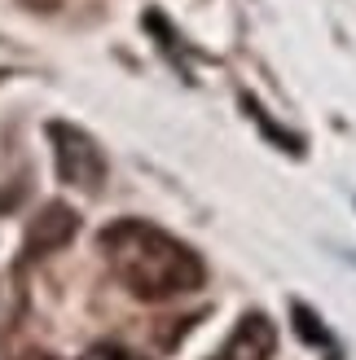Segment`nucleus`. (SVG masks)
Masks as SVG:
<instances>
[{
    "label": "nucleus",
    "mask_w": 356,
    "mask_h": 360,
    "mask_svg": "<svg viewBox=\"0 0 356 360\" xmlns=\"http://www.w3.org/2000/svg\"><path fill=\"white\" fill-rule=\"evenodd\" d=\"M277 352V330L264 312H246L238 321V330L229 334V343L211 356V360H273Z\"/></svg>",
    "instance_id": "3"
},
{
    "label": "nucleus",
    "mask_w": 356,
    "mask_h": 360,
    "mask_svg": "<svg viewBox=\"0 0 356 360\" xmlns=\"http://www.w3.org/2000/svg\"><path fill=\"white\" fill-rule=\"evenodd\" d=\"M75 360H150V356H141L132 347H119V343H93L88 352H80Z\"/></svg>",
    "instance_id": "5"
},
{
    "label": "nucleus",
    "mask_w": 356,
    "mask_h": 360,
    "mask_svg": "<svg viewBox=\"0 0 356 360\" xmlns=\"http://www.w3.org/2000/svg\"><path fill=\"white\" fill-rule=\"evenodd\" d=\"M101 255L115 281L141 303H172L207 281L203 259L185 242H176L172 233L146 220H115L101 233Z\"/></svg>",
    "instance_id": "1"
},
{
    "label": "nucleus",
    "mask_w": 356,
    "mask_h": 360,
    "mask_svg": "<svg viewBox=\"0 0 356 360\" xmlns=\"http://www.w3.org/2000/svg\"><path fill=\"white\" fill-rule=\"evenodd\" d=\"M75 238V211L62 207V202H49L40 215L31 220V233H27V246L31 255H44V250H58Z\"/></svg>",
    "instance_id": "4"
},
{
    "label": "nucleus",
    "mask_w": 356,
    "mask_h": 360,
    "mask_svg": "<svg viewBox=\"0 0 356 360\" xmlns=\"http://www.w3.org/2000/svg\"><path fill=\"white\" fill-rule=\"evenodd\" d=\"M49 136H53V163H58V176L75 189L97 193L101 180H106V158L93 146V136H84L80 128L70 123H49Z\"/></svg>",
    "instance_id": "2"
},
{
    "label": "nucleus",
    "mask_w": 356,
    "mask_h": 360,
    "mask_svg": "<svg viewBox=\"0 0 356 360\" xmlns=\"http://www.w3.org/2000/svg\"><path fill=\"white\" fill-rule=\"evenodd\" d=\"M23 5H31V9H40V13H44V9H58L62 0H23Z\"/></svg>",
    "instance_id": "6"
}]
</instances>
